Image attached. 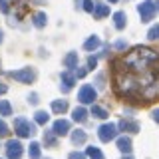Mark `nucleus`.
Instances as JSON below:
<instances>
[{"label": "nucleus", "instance_id": "f257e3e1", "mask_svg": "<svg viewBox=\"0 0 159 159\" xmlns=\"http://www.w3.org/2000/svg\"><path fill=\"white\" fill-rule=\"evenodd\" d=\"M117 96L149 103L159 98V54L149 48H135L123 56L113 70Z\"/></svg>", "mask_w": 159, "mask_h": 159}, {"label": "nucleus", "instance_id": "f03ea898", "mask_svg": "<svg viewBox=\"0 0 159 159\" xmlns=\"http://www.w3.org/2000/svg\"><path fill=\"white\" fill-rule=\"evenodd\" d=\"M16 131H18V135H32L34 125L28 123V121H24V119H18L16 121Z\"/></svg>", "mask_w": 159, "mask_h": 159}, {"label": "nucleus", "instance_id": "7ed1b4c3", "mask_svg": "<svg viewBox=\"0 0 159 159\" xmlns=\"http://www.w3.org/2000/svg\"><path fill=\"white\" fill-rule=\"evenodd\" d=\"M93 99H96V92H93V88L92 86L82 88V92H80V102L88 103V102H93Z\"/></svg>", "mask_w": 159, "mask_h": 159}, {"label": "nucleus", "instance_id": "20e7f679", "mask_svg": "<svg viewBox=\"0 0 159 159\" xmlns=\"http://www.w3.org/2000/svg\"><path fill=\"white\" fill-rule=\"evenodd\" d=\"M113 135H116V125H103V127H99V137H102V141H109Z\"/></svg>", "mask_w": 159, "mask_h": 159}, {"label": "nucleus", "instance_id": "39448f33", "mask_svg": "<svg viewBox=\"0 0 159 159\" xmlns=\"http://www.w3.org/2000/svg\"><path fill=\"white\" fill-rule=\"evenodd\" d=\"M20 153H22V145L18 141H10L8 143V157L10 159H18Z\"/></svg>", "mask_w": 159, "mask_h": 159}, {"label": "nucleus", "instance_id": "423d86ee", "mask_svg": "<svg viewBox=\"0 0 159 159\" xmlns=\"http://www.w3.org/2000/svg\"><path fill=\"white\" fill-rule=\"evenodd\" d=\"M12 78L14 80H20V82H30L34 78V74L30 70H24V72H12Z\"/></svg>", "mask_w": 159, "mask_h": 159}, {"label": "nucleus", "instance_id": "0eeeda50", "mask_svg": "<svg viewBox=\"0 0 159 159\" xmlns=\"http://www.w3.org/2000/svg\"><path fill=\"white\" fill-rule=\"evenodd\" d=\"M151 12H153V4L151 2H143V4H139V14H141L143 18H149L151 16Z\"/></svg>", "mask_w": 159, "mask_h": 159}, {"label": "nucleus", "instance_id": "6e6552de", "mask_svg": "<svg viewBox=\"0 0 159 159\" xmlns=\"http://www.w3.org/2000/svg\"><path fill=\"white\" fill-rule=\"evenodd\" d=\"M68 127H70L68 121H56V125H54V131H56L58 135H66V133H68Z\"/></svg>", "mask_w": 159, "mask_h": 159}, {"label": "nucleus", "instance_id": "1a4fd4ad", "mask_svg": "<svg viewBox=\"0 0 159 159\" xmlns=\"http://www.w3.org/2000/svg\"><path fill=\"white\" fill-rule=\"evenodd\" d=\"M117 145H119V149H121V151H129V149H131V141H129V139H125V137H121Z\"/></svg>", "mask_w": 159, "mask_h": 159}, {"label": "nucleus", "instance_id": "9d476101", "mask_svg": "<svg viewBox=\"0 0 159 159\" xmlns=\"http://www.w3.org/2000/svg\"><path fill=\"white\" fill-rule=\"evenodd\" d=\"M88 155L92 157V159H103V155L99 153L98 147H89V149H88Z\"/></svg>", "mask_w": 159, "mask_h": 159}, {"label": "nucleus", "instance_id": "9b49d317", "mask_svg": "<svg viewBox=\"0 0 159 159\" xmlns=\"http://www.w3.org/2000/svg\"><path fill=\"white\" fill-rule=\"evenodd\" d=\"M74 119H76V121H84V119H86V109H76V111H74Z\"/></svg>", "mask_w": 159, "mask_h": 159}, {"label": "nucleus", "instance_id": "f8f14e48", "mask_svg": "<svg viewBox=\"0 0 159 159\" xmlns=\"http://www.w3.org/2000/svg\"><path fill=\"white\" fill-rule=\"evenodd\" d=\"M107 12H109L107 6H102V4H99V6H96V16H106Z\"/></svg>", "mask_w": 159, "mask_h": 159}, {"label": "nucleus", "instance_id": "ddd939ff", "mask_svg": "<svg viewBox=\"0 0 159 159\" xmlns=\"http://www.w3.org/2000/svg\"><path fill=\"white\" fill-rule=\"evenodd\" d=\"M123 18H125V14H123V12H117L116 14V26L117 28H123Z\"/></svg>", "mask_w": 159, "mask_h": 159}, {"label": "nucleus", "instance_id": "4468645a", "mask_svg": "<svg viewBox=\"0 0 159 159\" xmlns=\"http://www.w3.org/2000/svg\"><path fill=\"white\" fill-rule=\"evenodd\" d=\"M0 113L2 116H10V106L6 102H0Z\"/></svg>", "mask_w": 159, "mask_h": 159}, {"label": "nucleus", "instance_id": "2eb2a0df", "mask_svg": "<svg viewBox=\"0 0 159 159\" xmlns=\"http://www.w3.org/2000/svg\"><path fill=\"white\" fill-rule=\"evenodd\" d=\"M38 155H40L38 145H36V143H34V145H30V157H32V159H38Z\"/></svg>", "mask_w": 159, "mask_h": 159}, {"label": "nucleus", "instance_id": "dca6fc26", "mask_svg": "<svg viewBox=\"0 0 159 159\" xmlns=\"http://www.w3.org/2000/svg\"><path fill=\"white\" fill-rule=\"evenodd\" d=\"M92 113H93L96 117H106V116H107V113L103 111L102 107H92Z\"/></svg>", "mask_w": 159, "mask_h": 159}, {"label": "nucleus", "instance_id": "f3484780", "mask_svg": "<svg viewBox=\"0 0 159 159\" xmlns=\"http://www.w3.org/2000/svg\"><path fill=\"white\" fill-rule=\"evenodd\" d=\"M36 121H38V123H44V121H48V116H46L44 111H38V113H36Z\"/></svg>", "mask_w": 159, "mask_h": 159}, {"label": "nucleus", "instance_id": "a211bd4d", "mask_svg": "<svg viewBox=\"0 0 159 159\" xmlns=\"http://www.w3.org/2000/svg\"><path fill=\"white\" fill-rule=\"evenodd\" d=\"M98 44H99V40H98V38H92V40H88V44H86V48H88V50H92V48H96V46H98Z\"/></svg>", "mask_w": 159, "mask_h": 159}, {"label": "nucleus", "instance_id": "6ab92c4d", "mask_svg": "<svg viewBox=\"0 0 159 159\" xmlns=\"http://www.w3.org/2000/svg\"><path fill=\"white\" fill-rule=\"evenodd\" d=\"M54 109H56V111H64V109H66V102H56L54 103Z\"/></svg>", "mask_w": 159, "mask_h": 159}, {"label": "nucleus", "instance_id": "aec40b11", "mask_svg": "<svg viewBox=\"0 0 159 159\" xmlns=\"http://www.w3.org/2000/svg\"><path fill=\"white\" fill-rule=\"evenodd\" d=\"M149 38H151V40H155V38H159V26H157V28H153L151 32H149Z\"/></svg>", "mask_w": 159, "mask_h": 159}, {"label": "nucleus", "instance_id": "412c9836", "mask_svg": "<svg viewBox=\"0 0 159 159\" xmlns=\"http://www.w3.org/2000/svg\"><path fill=\"white\" fill-rule=\"evenodd\" d=\"M84 139H86V135H84V133H76V135H74V141H84Z\"/></svg>", "mask_w": 159, "mask_h": 159}, {"label": "nucleus", "instance_id": "4be33fe9", "mask_svg": "<svg viewBox=\"0 0 159 159\" xmlns=\"http://www.w3.org/2000/svg\"><path fill=\"white\" fill-rule=\"evenodd\" d=\"M44 24V14H38L36 16V26H42Z\"/></svg>", "mask_w": 159, "mask_h": 159}, {"label": "nucleus", "instance_id": "5701e85b", "mask_svg": "<svg viewBox=\"0 0 159 159\" xmlns=\"http://www.w3.org/2000/svg\"><path fill=\"white\" fill-rule=\"evenodd\" d=\"M6 133H8V127L4 125L2 121H0V135H6Z\"/></svg>", "mask_w": 159, "mask_h": 159}, {"label": "nucleus", "instance_id": "b1692460", "mask_svg": "<svg viewBox=\"0 0 159 159\" xmlns=\"http://www.w3.org/2000/svg\"><path fill=\"white\" fill-rule=\"evenodd\" d=\"M72 159H84V155H80V153H72Z\"/></svg>", "mask_w": 159, "mask_h": 159}, {"label": "nucleus", "instance_id": "393cba45", "mask_svg": "<svg viewBox=\"0 0 159 159\" xmlns=\"http://www.w3.org/2000/svg\"><path fill=\"white\" fill-rule=\"evenodd\" d=\"M6 92V86H0V93H4Z\"/></svg>", "mask_w": 159, "mask_h": 159}, {"label": "nucleus", "instance_id": "a878e982", "mask_svg": "<svg viewBox=\"0 0 159 159\" xmlns=\"http://www.w3.org/2000/svg\"><path fill=\"white\" fill-rule=\"evenodd\" d=\"M0 4H2V6H4V2H2V0H0ZM4 10H6V6H4Z\"/></svg>", "mask_w": 159, "mask_h": 159}, {"label": "nucleus", "instance_id": "bb28decb", "mask_svg": "<svg viewBox=\"0 0 159 159\" xmlns=\"http://www.w3.org/2000/svg\"><path fill=\"white\" fill-rule=\"evenodd\" d=\"M155 119H159V113H155Z\"/></svg>", "mask_w": 159, "mask_h": 159}, {"label": "nucleus", "instance_id": "cd10ccee", "mask_svg": "<svg viewBox=\"0 0 159 159\" xmlns=\"http://www.w3.org/2000/svg\"><path fill=\"white\" fill-rule=\"evenodd\" d=\"M0 40H2V34H0Z\"/></svg>", "mask_w": 159, "mask_h": 159}, {"label": "nucleus", "instance_id": "c85d7f7f", "mask_svg": "<svg viewBox=\"0 0 159 159\" xmlns=\"http://www.w3.org/2000/svg\"><path fill=\"white\" fill-rule=\"evenodd\" d=\"M111 2H116V0H111Z\"/></svg>", "mask_w": 159, "mask_h": 159}]
</instances>
